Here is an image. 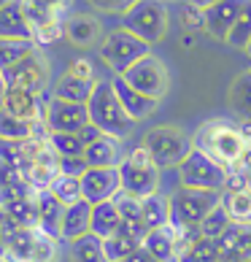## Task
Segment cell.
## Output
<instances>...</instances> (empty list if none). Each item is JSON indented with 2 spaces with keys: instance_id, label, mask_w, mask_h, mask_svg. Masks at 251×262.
I'll list each match as a JSON object with an SVG mask.
<instances>
[{
  "instance_id": "6da1fadb",
  "label": "cell",
  "mask_w": 251,
  "mask_h": 262,
  "mask_svg": "<svg viewBox=\"0 0 251 262\" xmlns=\"http://www.w3.org/2000/svg\"><path fill=\"white\" fill-rule=\"evenodd\" d=\"M192 146L197 151L208 154L211 160L224 165L227 170L238 168L243 154L251 146V122H233V119H208L192 135Z\"/></svg>"
},
{
  "instance_id": "7a4b0ae2",
  "label": "cell",
  "mask_w": 251,
  "mask_h": 262,
  "mask_svg": "<svg viewBox=\"0 0 251 262\" xmlns=\"http://www.w3.org/2000/svg\"><path fill=\"white\" fill-rule=\"evenodd\" d=\"M86 108H89V122L95 127L105 135H113V138H119V141L130 138V133L135 130V124H138L127 111H124V105L117 98V90H113L111 81L95 84V92H92L89 103H86Z\"/></svg>"
},
{
  "instance_id": "3957f363",
  "label": "cell",
  "mask_w": 251,
  "mask_h": 262,
  "mask_svg": "<svg viewBox=\"0 0 251 262\" xmlns=\"http://www.w3.org/2000/svg\"><path fill=\"white\" fill-rule=\"evenodd\" d=\"M22 8L33 27V41L46 46L65 35V19L71 16L73 0H22Z\"/></svg>"
},
{
  "instance_id": "277c9868",
  "label": "cell",
  "mask_w": 251,
  "mask_h": 262,
  "mask_svg": "<svg viewBox=\"0 0 251 262\" xmlns=\"http://www.w3.org/2000/svg\"><path fill=\"white\" fill-rule=\"evenodd\" d=\"M168 25H170V14H168L165 0H135L127 11L122 14L124 30L138 35L149 46L159 43L168 35Z\"/></svg>"
},
{
  "instance_id": "5b68a950",
  "label": "cell",
  "mask_w": 251,
  "mask_h": 262,
  "mask_svg": "<svg viewBox=\"0 0 251 262\" xmlns=\"http://www.w3.org/2000/svg\"><path fill=\"white\" fill-rule=\"evenodd\" d=\"M159 165L151 160L149 149L143 146H135L132 151L124 154V160L119 165V176H122V189L127 195L135 198H149L154 192H159Z\"/></svg>"
},
{
  "instance_id": "8992f818",
  "label": "cell",
  "mask_w": 251,
  "mask_h": 262,
  "mask_svg": "<svg viewBox=\"0 0 251 262\" xmlns=\"http://www.w3.org/2000/svg\"><path fill=\"white\" fill-rule=\"evenodd\" d=\"M143 146L149 149L151 160L159 165V168H178L181 162L189 157L192 146V135H187L176 124H159V127H151L143 135Z\"/></svg>"
},
{
  "instance_id": "52a82bcc",
  "label": "cell",
  "mask_w": 251,
  "mask_h": 262,
  "mask_svg": "<svg viewBox=\"0 0 251 262\" xmlns=\"http://www.w3.org/2000/svg\"><path fill=\"white\" fill-rule=\"evenodd\" d=\"M6 262H57V238L41 227H16L3 251Z\"/></svg>"
},
{
  "instance_id": "ba28073f",
  "label": "cell",
  "mask_w": 251,
  "mask_h": 262,
  "mask_svg": "<svg viewBox=\"0 0 251 262\" xmlns=\"http://www.w3.org/2000/svg\"><path fill=\"white\" fill-rule=\"evenodd\" d=\"M221 203V192L181 187L170 195V225L200 227V222Z\"/></svg>"
},
{
  "instance_id": "9c48e42d",
  "label": "cell",
  "mask_w": 251,
  "mask_h": 262,
  "mask_svg": "<svg viewBox=\"0 0 251 262\" xmlns=\"http://www.w3.org/2000/svg\"><path fill=\"white\" fill-rule=\"evenodd\" d=\"M149 49H151V46L146 41H141L138 35H132L130 30H124V27H117V30H111L108 35L103 38L100 60L108 65L117 76H122L124 71H130L141 57L151 54Z\"/></svg>"
},
{
  "instance_id": "30bf717a",
  "label": "cell",
  "mask_w": 251,
  "mask_h": 262,
  "mask_svg": "<svg viewBox=\"0 0 251 262\" xmlns=\"http://www.w3.org/2000/svg\"><path fill=\"white\" fill-rule=\"evenodd\" d=\"M227 168L211 160L208 154L197 149L189 151V157L178 165V181L181 187L189 189H211V192H224L227 189Z\"/></svg>"
},
{
  "instance_id": "8fae6325",
  "label": "cell",
  "mask_w": 251,
  "mask_h": 262,
  "mask_svg": "<svg viewBox=\"0 0 251 262\" xmlns=\"http://www.w3.org/2000/svg\"><path fill=\"white\" fill-rule=\"evenodd\" d=\"M122 79L127 81L130 86H135L138 92L149 95L154 100H162L170 90V73H168V65L154 54H146L135 62L130 71L122 73Z\"/></svg>"
},
{
  "instance_id": "7c38bea8",
  "label": "cell",
  "mask_w": 251,
  "mask_h": 262,
  "mask_svg": "<svg viewBox=\"0 0 251 262\" xmlns=\"http://www.w3.org/2000/svg\"><path fill=\"white\" fill-rule=\"evenodd\" d=\"M3 73H6L8 86H14V90H30L38 95H43L52 81V65H49V57L41 52V46H35L22 62H16L14 68H8Z\"/></svg>"
},
{
  "instance_id": "4fadbf2b",
  "label": "cell",
  "mask_w": 251,
  "mask_h": 262,
  "mask_svg": "<svg viewBox=\"0 0 251 262\" xmlns=\"http://www.w3.org/2000/svg\"><path fill=\"white\" fill-rule=\"evenodd\" d=\"M43 122L49 133H81L89 124V108H86V103H67L52 98L46 100Z\"/></svg>"
},
{
  "instance_id": "5bb4252c",
  "label": "cell",
  "mask_w": 251,
  "mask_h": 262,
  "mask_svg": "<svg viewBox=\"0 0 251 262\" xmlns=\"http://www.w3.org/2000/svg\"><path fill=\"white\" fill-rule=\"evenodd\" d=\"M119 189H122L119 168H89L81 176L84 200H89L92 206H95V203L113 200V195H117Z\"/></svg>"
},
{
  "instance_id": "9a60e30c",
  "label": "cell",
  "mask_w": 251,
  "mask_h": 262,
  "mask_svg": "<svg viewBox=\"0 0 251 262\" xmlns=\"http://www.w3.org/2000/svg\"><path fill=\"white\" fill-rule=\"evenodd\" d=\"M57 176H60V154L52 149L49 138H46L41 143V149H38V154L33 157L30 168L25 170V179H27V184H30L33 189L41 192V189H49V184Z\"/></svg>"
},
{
  "instance_id": "2e32d148",
  "label": "cell",
  "mask_w": 251,
  "mask_h": 262,
  "mask_svg": "<svg viewBox=\"0 0 251 262\" xmlns=\"http://www.w3.org/2000/svg\"><path fill=\"white\" fill-rule=\"evenodd\" d=\"M0 108L8 111L11 116H19V119H27V122H43V116H46V100H43V95H38V92L14 90V86H8L6 100H3Z\"/></svg>"
},
{
  "instance_id": "e0dca14e",
  "label": "cell",
  "mask_w": 251,
  "mask_h": 262,
  "mask_svg": "<svg viewBox=\"0 0 251 262\" xmlns=\"http://www.w3.org/2000/svg\"><path fill=\"white\" fill-rule=\"evenodd\" d=\"M246 3L248 0H219L216 6L206 8V33L216 41H227V35Z\"/></svg>"
},
{
  "instance_id": "ac0fdd59",
  "label": "cell",
  "mask_w": 251,
  "mask_h": 262,
  "mask_svg": "<svg viewBox=\"0 0 251 262\" xmlns=\"http://www.w3.org/2000/svg\"><path fill=\"white\" fill-rule=\"evenodd\" d=\"M65 38L79 49H92L103 43V25L92 14H71L65 19Z\"/></svg>"
},
{
  "instance_id": "d6986e66",
  "label": "cell",
  "mask_w": 251,
  "mask_h": 262,
  "mask_svg": "<svg viewBox=\"0 0 251 262\" xmlns=\"http://www.w3.org/2000/svg\"><path fill=\"white\" fill-rule=\"evenodd\" d=\"M111 84H113V90H117V98L122 100V105H124V111H127L135 122H143V119H149V116L159 108V100H154V98H149V95H143V92H138L135 86H130L127 81L122 79V76H113L111 79Z\"/></svg>"
},
{
  "instance_id": "ffe728a7",
  "label": "cell",
  "mask_w": 251,
  "mask_h": 262,
  "mask_svg": "<svg viewBox=\"0 0 251 262\" xmlns=\"http://www.w3.org/2000/svg\"><path fill=\"white\" fill-rule=\"evenodd\" d=\"M219 251L224 262H240V259H251V225H240L233 222L221 238H216Z\"/></svg>"
},
{
  "instance_id": "44dd1931",
  "label": "cell",
  "mask_w": 251,
  "mask_h": 262,
  "mask_svg": "<svg viewBox=\"0 0 251 262\" xmlns=\"http://www.w3.org/2000/svg\"><path fill=\"white\" fill-rule=\"evenodd\" d=\"M113 206L119 211V219H122V232H130L135 238H146V225H143V200L127 195L124 189H119L113 195Z\"/></svg>"
},
{
  "instance_id": "7402d4cb",
  "label": "cell",
  "mask_w": 251,
  "mask_h": 262,
  "mask_svg": "<svg viewBox=\"0 0 251 262\" xmlns=\"http://www.w3.org/2000/svg\"><path fill=\"white\" fill-rule=\"evenodd\" d=\"M84 160L89 162V168H119L122 160H124L122 141L103 133L98 141L84 149Z\"/></svg>"
},
{
  "instance_id": "603a6c76",
  "label": "cell",
  "mask_w": 251,
  "mask_h": 262,
  "mask_svg": "<svg viewBox=\"0 0 251 262\" xmlns=\"http://www.w3.org/2000/svg\"><path fill=\"white\" fill-rule=\"evenodd\" d=\"M89 225H92V203L89 200H76L71 206H65V213H62V227H60V241H76L89 232Z\"/></svg>"
},
{
  "instance_id": "cb8c5ba5",
  "label": "cell",
  "mask_w": 251,
  "mask_h": 262,
  "mask_svg": "<svg viewBox=\"0 0 251 262\" xmlns=\"http://www.w3.org/2000/svg\"><path fill=\"white\" fill-rule=\"evenodd\" d=\"M0 138L3 141H27V138H49L46 122H27L11 116L8 111L0 108Z\"/></svg>"
},
{
  "instance_id": "d4e9b609",
  "label": "cell",
  "mask_w": 251,
  "mask_h": 262,
  "mask_svg": "<svg viewBox=\"0 0 251 262\" xmlns=\"http://www.w3.org/2000/svg\"><path fill=\"white\" fill-rule=\"evenodd\" d=\"M227 105L238 122H251V68L233 79L227 90Z\"/></svg>"
},
{
  "instance_id": "484cf974",
  "label": "cell",
  "mask_w": 251,
  "mask_h": 262,
  "mask_svg": "<svg viewBox=\"0 0 251 262\" xmlns=\"http://www.w3.org/2000/svg\"><path fill=\"white\" fill-rule=\"evenodd\" d=\"M0 38H16V41H33V27L25 16L22 0L0 8Z\"/></svg>"
},
{
  "instance_id": "4316f807",
  "label": "cell",
  "mask_w": 251,
  "mask_h": 262,
  "mask_svg": "<svg viewBox=\"0 0 251 262\" xmlns=\"http://www.w3.org/2000/svg\"><path fill=\"white\" fill-rule=\"evenodd\" d=\"M43 141L46 138H27V141H3L0 138V160L14 165V168H19L22 176H25V170L30 168V162L38 154V149H41Z\"/></svg>"
},
{
  "instance_id": "83f0119b",
  "label": "cell",
  "mask_w": 251,
  "mask_h": 262,
  "mask_svg": "<svg viewBox=\"0 0 251 262\" xmlns=\"http://www.w3.org/2000/svg\"><path fill=\"white\" fill-rule=\"evenodd\" d=\"M38 227L43 232H49L52 238L60 241V227H62V213H65V203H60L49 189L38 192Z\"/></svg>"
},
{
  "instance_id": "f1b7e54d",
  "label": "cell",
  "mask_w": 251,
  "mask_h": 262,
  "mask_svg": "<svg viewBox=\"0 0 251 262\" xmlns=\"http://www.w3.org/2000/svg\"><path fill=\"white\" fill-rule=\"evenodd\" d=\"M122 230V219H119V211L113 206V200H105V203H95L92 206V225L89 232L98 235L100 241L117 235Z\"/></svg>"
},
{
  "instance_id": "f546056e",
  "label": "cell",
  "mask_w": 251,
  "mask_h": 262,
  "mask_svg": "<svg viewBox=\"0 0 251 262\" xmlns=\"http://www.w3.org/2000/svg\"><path fill=\"white\" fill-rule=\"evenodd\" d=\"M95 84L98 81H86V79H79V76L65 71L54 84L52 98H60V100H67V103H89L92 92H95Z\"/></svg>"
},
{
  "instance_id": "4dcf8cb0",
  "label": "cell",
  "mask_w": 251,
  "mask_h": 262,
  "mask_svg": "<svg viewBox=\"0 0 251 262\" xmlns=\"http://www.w3.org/2000/svg\"><path fill=\"white\" fill-rule=\"evenodd\" d=\"M71 262H111L108 254H105V244L92 235V232H86V235L71 241Z\"/></svg>"
},
{
  "instance_id": "1f68e13d",
  "label": "cell",
  "mask_w": 251,
  "mask_h": 262,
  "mask_svg": "<svg viewBox=\"0 0 251 262\" xmlns=\"http://www.w3.org/2000/svg\"><path fill=\"white\" fill-rule=\"evenodd\" d=\"M38 192L35 195H27V198H19L11 203H3L6 213L11 216V222L16 227H38Z\"/></svg>"
},
{
  "instance_id": "d6a6232c",
  "label": "cell",
  "mask_w": 251,
  "mask_h": 262,
  "mask_svg": "<svg viewBox=\"0 0 251 262\" xmlns=\"http://www.w3.org/2000/svg\"><path fill=\"white\" fill-rule=\"evenodd\" d=\"M143 225H146V230L170 225V198L159 195V192L143 198Z\"/></svg>"
},
{
  "instance_id": "836d02e7",
  "label": "cell",
  "mask_w": 251,
  "mask_h": 262,
  "mask_svg": "<svg viewBox=\"0 0 251 262\" xmlns=\"http://www.w3.org/2000/svg\"><path fill=\"white\" fill-rule=\"evenodd\" d=\"M221 206H224L233 222L251 225V192L248 189H238V192L224 189L221 192Z\"/></svg>"
},
{
  "instance_id": "e575fe53",
  "label": "cell",
  "mask_w": 251,
  "mask_h": 262,
  "mask_svg": "<svg viewBox=\"0 0 251 262\" xmlns=\"http://www.w3.org/2000/svg\"><path fill=\"white\" fill-rule=\"evenodd\" d=\"M35 41H16V38H0V71H8L16 62H22L35 49Z\"/></svg>"
},
{
  "instance_id": "d590c367",
  "label": "cell",
  "mask_w": 251,
  "mask_h": 262,
  "mask_svg": "<svg viewBox=\"0 0 251 262\" xmlns=\"http://www.w3.org/2000/svg\"><path fill=\"white\" fill-rule=\"evenodd\" d=\"M103 244H105V254H108V259H111V262H119V259H124V257H130L138 246H143V241L135 238V235H130V232H122V230H119L117 235L105 238Z\"/></svg>"
},
{
  "instance_id": "8d00e7d4",
  "label": "cell",
  "mask_w": 251,
  "mask_h": 262,
  "mask_svg": "<svg viewBox=\"0 0 251 262\" xmlns=\"http://www.w3.org/2000/svg\"><path fill=\"white\" fill-rule=\"evenodd\" d=\"M49 192L60 200L65 203V206H71V203L76 200H81L84 198V192H81V179H76V176H67V173H60L52 184H49Z\"/></svg>"
},
{
  "instance_id": "74e56055",
  "label": "cell",
  "mask_w": 251,
  "mask_h": 262,
  "mask_svg": "<svg viewBox=\"0 0 251 262\" xmlns=\"http://www.w3.org/2000/svg\"><path fill=\"white\" fill-rule=\"evenodd\" d=\"M178 262H224L219 251V244L211 238H197L195 244H192L184 254H181Z\"/></svg>"
},
{
  "instance_id": "f35d334b",
  "label": "cell",
  "mask_w": 251,
  "mask_h": 262,
  "mask_svg": "<svg viewBox=\"0 0 251 262\" xmlns=\"http://www.w3.org/2000/svg\"><path fill=\"white\" fill-rule=\"evenodd\" d=\"M248 41H251V3L243 6V11H240V16L235 19V25H233V30H230L224 43H230L233 49L246 52Z\"/></svg>"
},
{
  "instance_id": "ab89813d",
  "label": "cell",
  "mask_w": 251,
  "mask_h": 262,
  "mask_svg": "<svg viewBox=\"0 0 251 262\" xmlns=\"http://www.w3.org/2000/svg\"><path fill=\"white\" fill-rule=\"evenodd\" d=\"M49 143L60 157H81L86 149L79 133H49Z\"/></svg>"
},
{
  "instance_id": "60d3db41",
  "label": "cell",
  "mask_w": 251,
  "mask_h": 262,
  "mask_svg": "<svg viewBox=\"0 0 251 262\" xmlns=\"http://www.w3.org/2000/svg\"><path fill=\"white\" fill-rule=\"evenodd\" d=\"M230 225H233V219H230V213H227L224 206L219 203V206L200 222V235H202V238L216 241V238H221V232H224Z\"/></svg>"
},
{
  "instance_id": "b9f144b4",
  "label": "cell",
  "mask_w": 251,
  "mask_h": 262,
  "mask_svg": "<svg viewBox=\"0 0 251 262\" xmlns=\"http://www.w3.org/2000/svg\"><path fill=\"white\" fill-rule=\"evenodd\" d=\"M181 27L187 33H197V30H206V11L197 8L195 3H187L181 8Z\"/></svg>"
},
{
  "instance_id": "7bdbcfd3",
  "label": "cell",
  "mask_w": 251,
  "mask_h": 262,
  "mask_svg": "<svg viewBox=\"0 0 251 262\" xmlns=\"http://www.w3.org/2000/svg\"><path fill=\"white\" fill-rule=\"evenodd\" d=\"M86 170H89V162L84 160V154H81V157H60V173H67V176L81 179Z\"/></svg>"
},
{
  "instance_id": "ee69618b",
  "label": "cell",
  "mask_w": 251,
  "mask_h": 262,
  "mask_svg": "<svg viewBox=\"0 0 251 262\" xmlns=\"http://www.w3.org/2000/svg\"><path fill=\"white\" fill-rule=\"evenodd\" d=\"M89 3L103 14H124L135 0H89Z\"/></svg>"
},
{
  "instance_id": "f6af8a7d",
  "label": "cell",
  "mask_w": 251,
  "mask_h": 262,
  "mask_svg": "<svg viewBox=\"0 0 251 262\" xmlns=\"http://www.w3.org/2000/svg\"><path fill=\"white\" fill-rule=\"evenodd\" d=\"M67 73L79 76V79H86V81H98V79H95V65H92V60H86V57L73 60L71 68H67Z\"/></svg>"
},
{
  "instance_id": "bcb514c9",
  "label": "cell",
  "mask_w": 251,
  "mask_h": 262,
  "mask_svg": "<svg viewBox=\"0 0 251 262\" xmlns=\"http://www.w3.org/2000/svg\"><path fill=\"white\" fill-rule=\"evenodd\" d=\"M16 230V225L11 222V216L6 213V208L0 206V257H3V251H6V244H8V238H11V232Z\"/></svg>"
},
{
  "instance_id": "7dc6e473",
  "label": "cell",
  "mask_w": 251,
  "mask_h": 262,
  "mask_svg": "<svg viewBox=\"0 0 251 262\" xmlns=\"http://www.w3.org/2000/svg\"><path fill=\"white\" fill-rule=\"evenodd\" d=\"M119 262H157V259L149 254V249H146V246H138L130 257H124V259H119Z\"/></svg>"
},
{
  "instance_id": "c3c4849f",
  "label": "cell",
  "mask_w": 251,
  "mask_h": 262,
  "mask_svg": "<svg viewBox=\"0 0 251 262\" xmlns=\"http://www.w3.org/2000/svg\"><path fill=\"white\" fill-rule=\"evenodd\" d=\"M79 135H81V141H84V146H89V143H95V141H98V138H100V135H103V133H100V130H98V127H95V124L89 122V124H86V127H84V130L79 133Z\"/></svg>"
},
{
  "instance_id": "681fc988",
  "label": "cell",
  "mask_w": 251,
  "mask_h": 262,
  "mask_svg": "<svg viewBox=\"0 0 251 262\" xmlns=\"http://www.w3.org/2000/svg\"><path fill=\"white\" fill-rule=\"evenodd\" d=\"M6 92H8V81H6V73L0 71V105H3V100H6Z\"/></svg>"
},
{
  "instance_id": "f907efd6",
  "label": "cell",
  "mask_w": 251,
  "mask_h": 262,
  "mask_svg": "<svg viewBox=\"0 0 251 262\" xmlns=\"http://www.w3.org/2000/svg\"><path fill=\"white\" fill-rule=\"evenodd\" d=\"M189 3H195L197 8H202V11H206V8H211V6H216L219 0H189Z\"/></svg>"
},
{
  "instance_id": "816d5d0a",
  "label": "cell",
  "mask_w": 251,
  "mask_h": 262,
  "mask_svg": "<svg viewBox=\"0 0 251 262\" xmlns=\"http://www.w3.org/2000/svg\"><path fill=\"white\" fill-rule=\"evenodd\" d=\"M192 43H195V38H192V35H184V38H181V46H192Z\"/></svg>"
},
{
  "instance_id": "f5cc1de1",
  "label": "cell",
  "mask_w": 251,
  "mask_h": 262,
  "mask_svg": "<svg viewBox=\"0 0 251 262\" xmlns=\"http://www.w3.org/2000/svg\"><path fill=\"white\" fill-rule=\"evenodd\" d=\"M14 0H0V8H6V6H11Z\"/></svg>"
},
{
  "instance_id": "db71d44e",
  "label": "cell",
  "mask_w": 251,
  "mask_h": 262,
  "mask_svg": "<svg viewBox=\"0 0 251 262\" xmlns=\"http://www.w3.org/2000/svg\"><path fill=\"white\" fill-rule=\"evenodd\" d=\"M246 54L251 57V41H248V46H246Z\"/></svg>"
},
{
  "instance_id": "11a10c76",
  "label": "cell",
  "mask_w": 251,
  "mask_h": 262,
  "mask_svg": "<svg viewBox=\"0 0 251 262\" xmlns=\"http://www.w3.org/2000/svg\"><path fill=\"white\" fill-rule=\"evenodd\" d=\"M240 262H251V259H240Z\"/></svg>"
},
{
  "instance_id": "9f6ffc18",
  "label": "cell",
  "mask_w": 251,
  "mask_h": 262,
  "mask_svg": "<svg viewBox=\"0 0 251 262\" xmlns=\"http://www.w3.org/2000/svg\"><path fill=\"white\" fill-rule=\"evenodd\" d=\"M0 262H6V259H3V257H0Z\"/></svg>"
},
{
  "instance_id": "6f0895ef",
  "label": "cell",
  "mask_w": 251,
  "mask_h": 262,
  "mask_svg": "<svg viewBox=\"0 0 251 262\" xmlns=\"http://www.w3.org/2000/svg\"><path fill=\"white\" fill-rule=\"evenodd\" d=\"M248 3H251V0H248Z\"/></svg>"
},
{
  "instance_id": "680465c9",
  "label": "cell",
  "mask_w": 251,
  "mask_h": 262,
  "mask_svg": "<svg viewBox=\"0 0 251 262\" xmlns=\"http://www.w3.org/2000/svg\"><path fill=\"white\" fill-rule=\"evenodd\" d=\"M165 3H168V0H165Z\"/></svg>"
}]
</instances>
